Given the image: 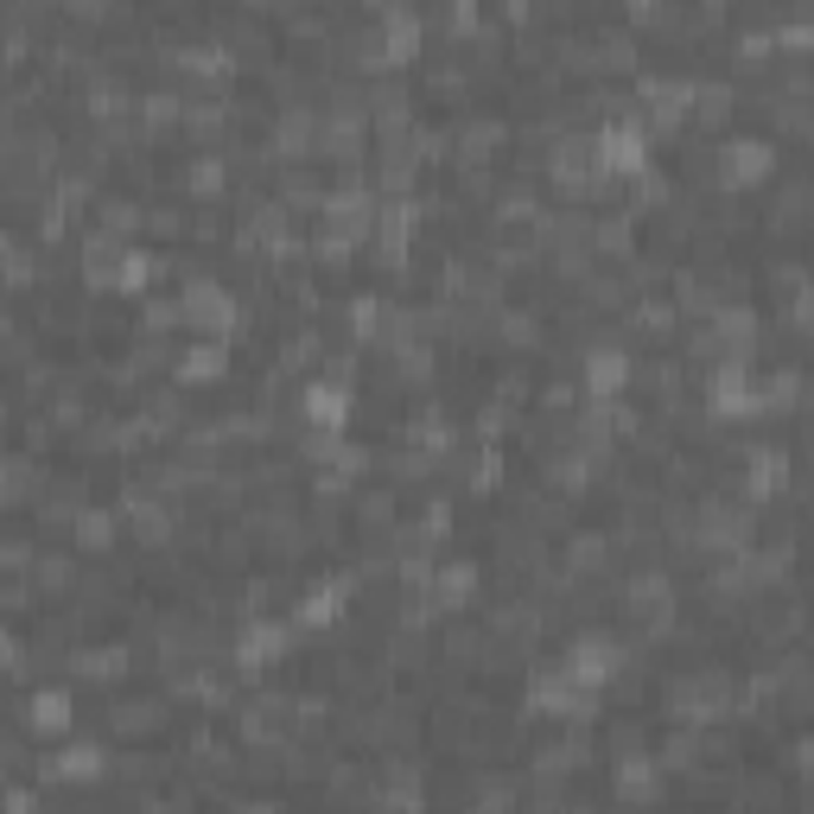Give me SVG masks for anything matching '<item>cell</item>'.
<instances>
[{"mask_svg": "<svg viewBox=\"0 0 814 814\" xmlns=\"http://www.w3.org/2000/svg\"><path fill=\"white\" fill-rule=\"evenodd\" d=\"M713 172H719L726 185H744V179L770 172V147H764V141H732V147L713 159Z\"/></svg>", "mask_w": 814, "mask_h": 814, "instance_id": "1", "label": "cell"}, {"mask_svg": "<svg viewBox=\"0 0 814 814\" xmlns=\"http://www.w3.org/2000/svg\"><path fill=\"white\" fill-rule=\"evenodd\" d=\"M598 153H604V166H618V172H636V166H643V128H630V121H611V128H604V141H598Z\"/></svg>", "mask_w": 814, "mask_h": 814, "instance_id": "2", "label": "cell"}, {"mask_svg": "<svg viewBox=\"0 0 814 814\" xmlns=\"http://www.w3.org/2000/svg\"><path fill=\"white\" fill-rule=\"evenodd\" d=\"M26 726H33V732H64V726H71V701H64V694H33Z\"/></svg>", "mask_w": 814, "mask_h": 814, "instance_id": "3", "label": "cell"}, {"mask_svg": "<svg viewBox=\"0 0 814 814\" xmlns=\"http://www.w3.org/2000/svg\"><path fill=\"white\" fill-rule=\"evenodd\" d=\"M121 739H141L147 726H159V706L153 701H128V706H115V719H109Z\"/></svg>", "mask_w": 814, "mask_h": 814, "instance_id": "4", "label": "cell"}, {"mask_svg": "<svg viewBox=\"0 0 814 814\" xmlns=\"http://www.w3.org/2000/svg\"><path fill=\"white\" fill-rule=\"evenodd\" d=\"M103 764H109V757L83 744V751H64V757H58V777H71V782H89V777H103Z\"/></svg>", "mask_w": 814, "mask_h": 814, "instance_id": "5", "label": "cell"}, {"mask_svg": "<svg viewBox=\"0 0 814 814\" xmlns=\"http://www.w3.org/2000/svg\"><path fill=\"white\" fill-rule=\"evenodd\" d=\"M185 185L197 191V197H211V191L223 185V159H217V153H197V159H191V166H185Z\"/></svg>", "mask_w": 814, "mask_h": 814, "instance_id": "6", "label": "cell"}]
</instances>
